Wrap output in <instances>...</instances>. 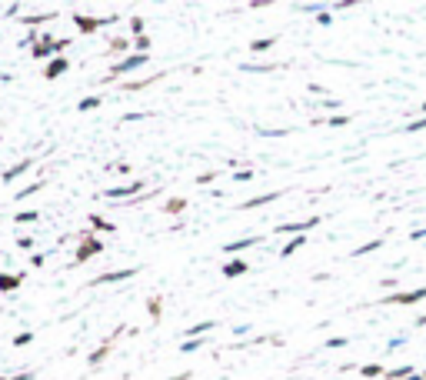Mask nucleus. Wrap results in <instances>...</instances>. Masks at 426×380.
I'll return each mask as SVG.
<instances>
[{"label":"nucleus","instance_id":"1a4fd4ad","mask_svg":"<svg viewBox=\"0 0 426 380\" xmlns=\"http://www.w3.org/2000/svg\"><path fill=\"white\" fill-rule=\"evenodd\" d=\"M360 374L363 377H380V374H387V367L383 363H367V367H360Z\"/></svg>","mask_w":426,"mask_h":380},{"label":"nucleus","instance_id":"9d476101","mask_svg":"<svg viewBox=\"0 0 426 380\" xmlns=\"http://www.w3.org/2000/svg\"><path fill=\"white\" fill-rule=\"evenodd\" d=\"M280 193L273 190V193H267V197H253V200H246V204H240V207H263V204H270V200H277Z\"/></svg>","mask_w":426,"mask_h":380},{"label":"nucleus","instance_id":"9b49d317","mask_svg":"<svg viewBox=\"0 0 426 380\" xmlns=\"http://www.w3.org/2000/svg\"><path fill=\"white\" fill-rule=\"evenodd\" d=\"M223 274H226V277H237V274H246V264H243V260H233V264H226V267H223Z\"/></svg>","mask_w":426,"mask_h":380},{"label":"nucleus","instance_id":"f3484780","mask_svg":"<svg viewBox=\"0 0 426 380\" xmlns=\"http://www.w3.org/2000/svg\"><path fill=\"white\" fill-rule=\"evenodd\" d=\"M30 220H37V213H34V210H27V213H17V224H30Z\"/></svg>","mask_w":426,"mask_h":380},{"label":"nucleus","instance_id":"5701e85b","mask_svg":"<svg viewBox=\"0 0 426 380\" xmlns=\"http://www.w3.org/2000/svg\"><path fill=\"white\" fill-rule=\"evenodd\" d=\"M14 343H17V347H23V343H30V334H20V337H14Z\"/></svg>","mask_w":426,"mask_h":380},{"label":"nucleus","instance_id":"6ab92c4d","mask_svg":"<svg viewBox=\"0 0 426 380\" xmlns=\"http://www.w3.org/2000/svg\"><path fill=\"white\" fill-rule=\"evenodd\" d=\"M403 343H407V337H393V341L387 343V350H400V347H403Z\"/></svg>","mask_w":426,"mask_h":380},{"label":"nucleus","instance_id":"aec40b11","mask_svg":"<svg viewBox=\"0 0 426 380\" xmlns=\"http://www.w3.org/2000/svg\"><path fill=\"white\" fill-rule=\"evenodd\" d=\"M270 44H273V40L267 37V40H253V44H250V47H253V50H267V47H270Z\"/></svg>","mask_w":426,"mask_h":380},{"label":"nucleus","instance_id":"f8f14e48","mask_svg":"<svg viewBox=\"0 0 426 380\" xmlns=\"http://www.w3.org/2000/svg\"><path fill=\"white\" fill-rule=\"evenodd\" d=\"M27 167H30V160H20L17 167H14V171H7V173H3V177H0V180H14V177H17V173H23V171H27Z\"/></svg>","mask_w":426,"mask_h":380},{"label":"nucleus","instance_id":"b1692460","mask_svg":"<svg viewBox=\"0 0 426 380\" xmlns=\"http://www.w3.org/2000/svg\"><path fill=\"white\" fill-rule=\"evenodd\" d=\"M426 237V227L423 230H413V234H409V240H423Z\"/></svg>","mask_w":426,"mask_h":380},{"label":"nucleus","instance_id":"2eb2a0df","mask_svg":"<svg viewBox=\"0 0 426 380\" xmlns=\"http://www.w3.org/2000/svg\"><path fill=\"white\" fill-rule=\"evenodd\" d=\"M416 131H426V117H423V120H413V124H407V133H416Z\"/></svg>","mask_w":426,"mask_h":380},{"label":"nucleus","instance_id":"a211bd4d","mask_svg":"<svg viewBox=\"0 0 426 380\" xmlns=\"http://www.w3.org/2000/svg\"><path fill=\"white\" fill-rule=\"evenodd\" d=\"M97 104H100V97H87V100H84V104H80V111H93V107H97Z\"/></svg>","mask_w":426,"mask_h":380},{"label":"nucleus","instance_id":"f03ea898","mask_svg":"<svg viewBox=\"0 0 426 380\" xmlns=\"http://www.w3.org/2000/svg\"><path fill=\"white\" fill-rule=\"evenodd\" d=\"M320 224V217H310V220H303V224H280V234H297V237H303V230H310Z\"/></svg>","mask_w":426,"mask_h":380},{"label":"nucleus","instance_id":"a878e982","mask_svg":"<svg viewBox=\"0 0 426 380\" xmlns=\"http://www.w3.org/2000/svg\"><path fill=\"white\" fill-rule=\"evenodd\" d=\"M403 380H423V374H413V377H403Z\"/></svg>","mask_w":426,"mask_h":380},{"label":"nucleus","instance_id":"dca6fc26","mask_svg":"<svg viewBox=\"0 0 426 380\" xmlns=\"http://www.w3.org/2000/svg\"><path fill=\"white\" fill-rule=\"evenodd\" d=\"M17 287V277H0V290H14Z\"/></svg>","mask_w":426,"mask_h":380},{"label":"nucleus","instance_id":"20e7f679","mask_svg":"<svg viewBox=\"0 0 426 380\" xmlns=\"http://www.w3.org/2000/svg\"><path fill=\"white\" fill-rule=\"evenodd\" d=\"M144 187V184H127V187H113V190H107V197H133L137 190Z\"/></svg>","mask_w":426,"mask_h":380},{"label":"nucleus","instance_id":"0eeeda50","mask_svg":"<svg viewBox=\"0 0 426 380\" xmlns=\"http://www.w3.org/2000/svg\"><path fill=\"white\" fill-rule=\"evenodd\" d=\"M416 370H413V363H403V367H396V370H389L387 377L389 380H403V377H413Z\"/></svg>","mask_w":426,"mask_h":380},{"label":"nucleus","instance_id":"7ed1b4c3","mask_svg":"<svg viewBox=\"0 0 426 380\" xmlns=\"http://www.w3.org/2000/svg\"><path fill=\"white\" fill-rule=\"evenodd\" d=\"M137 270H113V274H104V277H97L93 284H113V281H127V277H133Z\"/></svg>","mask_w":426,"mask_h":380},{"label":"nucleus","instance_id":"39448f33","mask_svg":"<svg viewBox=\"0 0 426 380\" xmlns=\"http://www.w3.org/2000/svg\"><path fill=\"white\" fill-rule=\"evenodd\" d=\"M383 247V237H376V240H370V244H363V247L353 250V257H367V254H373V250Z\"/></svg>","mask_w":426,"mask_h":380},{"label":"nucleus","instance_id":"393cba45","mask_svg":"<svg viewBox=\"0 0 426 380\" xmlns=\"http://www.w3.org/2000/svg\"><path fill=\"white\" fill-rule=\"evenodd\" d=\"M34 374H17V377H10V380H30Z\"/></svg>","mask_w":426,"mask_h":380},{"label":"nucleus","instance_id":"4468645a","mask_svg":"<svg viewBox=\"0 0 426 380\" xmlns=\"http://www.w3.org/2000/svg\"><path fill=\"white\" fill-rule=\"evenodd\" d=\"M64 70H67V64H64V60H54L50 70H47V77H57V74H64Z\"/></svg>","mask_w":426,"mask_h":380},{"label":"nucleus","instance_id":"bb28decb","mask_svg":"<svg viewBox=\"0 0 426 380\" xmlns=\"http://www.w3.org/2000/svg\"><path fill=\"white\" fill-rule=\"evenodd\" d=\"M170 380H184V377H170Z\"/></svg>","mask_w":426,"mask_h":380},{"label":"nucleus","instance_id":"412c9836","mask_svg":"<svg viewBox=\"0 0 426 380\" xmlns=\"http://www.w3.org/2000/svg\"><path fill=\"white\" fill-rule=\"evenodd\" d=\"M204 330H213V321H206V323H197L190 334H204Z\"/></svg>","mask_w":426,"mask_h":380},{"label":"nucleus","instance_id":"423d86ee","mask_svg":"<svg viewBox=\"0 0 426 380\" xmlns=\"http://www.w3.org/2000/svg\"><path fill=\"white\" fill-rule=\"evenodd\" d=\"M144 54H137V57H130V60H124V64H120V67H117V70H113V74H127V70H133V67H140V64H144Z\"/></svg>","mask_w":426,"mask_h":380},{"label":"nucleus","instance_id":"6e6552de","mask_svg":"<svg viewBox=\"0 0 426 380\" xmlns=\"http://www.w3.org/2000/svg\"><path fill=\"white\" fill-rule=\"evenodd\" d=\"M260 237H246V240H233V244H226V254H237V250H246V247H253Z\"/></svg>","mask_w":426,"mask_h":380},{"label":"nucleus","instance_id":"c85d7f7f","mask_svg":"<svg viewBox=\"0 0 426 380\" xmlns=\"http://www.w3.org/2000/svg\"><path fill=\"white\" fill-rule=\"evenodd\" d=\"M423 111H426V107H423Z\"/></svg>","mask_w":426,"mask_h":380},{"label":"nucleus","instance_id":"ddd939ff","mask_svg":"<svg viewBox=\"0 0 426 380\" xmlns=\"http://www.w3.org/2000/svg\"><path fill=\"white\" fill-rule=\"evenodd\" d=\"M303 240H307V237H293V240H290V244L283 247V257H290V254H293L297 247H303Z\"/></svg>","mask_w":426,"mask_h":380},{"label":"nucleus","instance_id":"4be33fe9","mask_svg":"<svg viewBox=\"0 0 426 380\" xmlns=\"http://www.w3.org/2000/svg\"><path fill=\"white\" fill-rule=\"evenodd\" d=\"M343 343H347V337H330V341H327V347H343Z\"/></svg>","mask_w":426,"mask_h":380},{"label":"nucleus","instance_id":"cd10ccee","mask_svg":"<svg viewBox=\"0 0 426 380\" xmlns=\"http://www.w3.org/2000/svg\"><path fill=\"white\" fill-rule=\"evenodd\" d=\"M423 380H426V374H423Z\"/></svg>","mask_w":426,"mask_h":380},{"label":"nucleus","instance_id":"f257e3e1","mask_svg":"<svg viewBox=\"0 0 426 380\" xmlns=\"http://www.w3.org/2000/svg\"><path fill=\"white\" fill-rule=\"evenodd\" d=\"M426 301V287H416V290H407V294H393L389 304H420Z\"/></svg>","mask_w":426,"mask_h":380}]
</instances>
